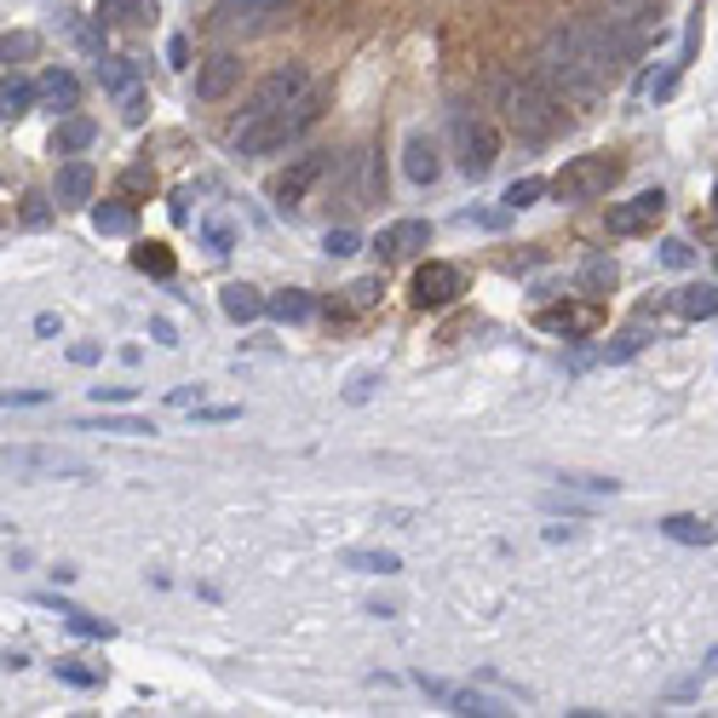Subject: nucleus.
<instances>
[{
  "label": "nucleus",
  "mask_w": 718,
  "mask_h": 718,
  "mask_svg": "<svg viewBox=\"0 0 718 718\" xmlns=\"http://www.w3.org/2000/svg\"><path fill=\"white\" fill-rule=\"evenodd\" d=\"M541 75L552 87H563V98H598L621 69L609 64V53L586 35V23L575 18V23H563V30L541 46Z\"/></svg>",
  "instance_id": "obj_1"
},
{
  "label": "nucleus",
  "mask_w": 718,
  "mask_h": 718,
  "mask_svg": "<svg viewBox=\"0 0 718 718\" xmlns=\"http://www.w3.org/2000/svg\"><path fill=\"white\" fill-rule=\"evenodd\" d=\"M500 115H506L511 133L534 139V144L570 126V115H563V104H557V92L546 81H534V75H523V81H500Z\"/></svg>",
  "instance_id": "obj_2"
},
{
  "label": "nucleus",
  "mask_w": 718,
  "mask_h": 718,
  "mask_svg": "<svg viewBox=\"0 0 718 718\" xmlns=\"http://www.w3.org/2000/svg\"><path fill=\"white\" fill-rule=\"evenodd\" d=\"M322 115V98H311L305 92L299 104H288V110H276V115H259V121H242L236 126V156H247V162H259V156H270V150H288L305 126H311Z\"/></svg>",
  "instance_id": "obj_3"
},
{
  "label": "nucleus",
  "mask_w": 718,
  "mask_h": 718,
  "mask_svg": "<svg viewBox=\"0 0 718 718\" xmlns=\"http://www.w3.org/2000/svg\"><path fill=\"white\" fill-rule=\"evenodd\" d=\"M615 178H621V162L615 156H575L552 178V196L557 201H598V196H609Z\"/></svg>",
  "instance_id": "obj_4"
},
{
  "label": "nucleus",
  "mask_w": 718,
  "mask_h": 718,
  "mask_svg": "<svg viewBox=\"0 0 718 718\" xmlns=\"http://www.w3.org/2000/svg\"><path fill=\"white\" fill-rule=\"evenodd\" d=\"M305 69L299 64H281V69H270L259 87L247 92V104H242V121H259V115H276V110H288V104H299L305 98Z\"/></svg>",
  "instance_id": "obj_5"
},
{
  "label": "nucleus",
  "mask_w": 718,
  "mask_h": 718,
  "mask_svg": "<svg viewBox=\"0 0 718 718\" xmlns=\"http://www.w3.org/2000/svg\"><path fill=\"white\" fill-rule=\"evenodd\" d=\"M333 167V156H322V150H311V156H294L288 167H281V178L270 185V201L281 213H294V208H305V196H311V185Z\"/></svg>",
  "instance_id": "obj_6"
},
{
  "label": "nucleus",
  "mask_w": 718,
  "mask_h": 718,
  "mask_svg": "<svg viewBox=\"0 0 718 718\" xmlns=\"http://www.w3.org/2000/svg\"><path fill=\"white\" fill-rule=\"evenodd\" d=\"M460 294H466V281H460V270L443 265V259H426L415 270V281H408V299H415L420 311H443V305H454Z\"/></svg>",
  "instance_id": "obj_7"
},
{
  "label": "nucleus",
  "mask_w": 718,
  "mask_h": 718,
  "mask_svg": "<svg viewBox=\"0 0 718 718\" xmlns=\"http://www.w3.org/2000/svg\"><path fill=\"white\" fill-rule=\"evenodd\" d=\"M276 18H281V0H219L213 30L219 35H265Z\"/></svg>",
  "instance_id": "obj_8"
},
{
  "label": "nucleus",
  "mask_w": 718,
  "mask_h": 718,
  "mask_svg": "<svg viewBox=\"0 0 718 718\" xmlns=\"http://www.w3.org/2000/svg\"><path fill=\"white\" fill-rule=\"evenodd\" d=\"M495 156H500V139L489 121H460V173L472 178H489L495 173Z\"/></svg>",
  "instance_id": "obj_9"
},
{
  "label": "nucleus",
  "mask_w": 718,
  "mask_h": 718,
  "mask_svg": "<svg viewBox=\"0 0 718 718\" xmlns=\"http://www.w3.org/2000/svg\"><path fill=\"white\" fill-rule=\"evenodd\" d=\"M7 472H53V477H81L87 460L69 454V449H35V443H18L7 449Z\"/></svg>",
  "instance_id": "obj_10"
},
{
  "label": "nucleus",
  "mask_w": 718,
  "mask_h": 718,
  "mask_svg": "<svg viewBox=\"0 0 718 718\" xmlns=\"http://www.w3.org/2000/svg\"><path fill=\"white\" fill-rule=\"evenodd\" d=\"M666 213V196L661 190H644L632 201H615L609 208V236H644V230H655V219Z\"/></svg>",
  "instance_id": "obj_11"
},
{
  "label": "nucleus",
  "mask_w": 718,
  "mask_h": 718,
  "mask_svg": "<svg viewBox=\"0 0 718 718\" xmlns=\"http://www.w3.org/2000/svg\"><path fill=\"white\" fill-rule=\"evenodd\" d=\"M426 242H431V224H426V219H402V224H391V230H379L368 247H374L379 265H391V259H408V253H420Z\"/></svg>",
  "instance_id": "obj_12"
},
{
  "label": "nucleus",
  "mask_w": 718,
  "mask_h": 718,
  "mask_svg": "<svg viewBox=\"0 0 718 718\" xmlns=\"http://www.w3.org/2000/svg\"><path fill=\"white\" fill-rule=\"evenodd\" d=\"M236 81H242V58L236 53H213L208 64L196 69V98H201V104H219Z\"/></svg>",
  "instance_id": "obj_13"
},
{
  "label": "nucleus",
  "mask_w": 718,
  "mask_h": 718,
  "mask_svg": "<svg viewBox=\"0 0 718 718\" xmlns=\"http://www.w3.org/2000/svg\"><path fill=\"white\" fill-rule=\"evenodd\" d=\"M98 190V173L87 162H58V178H53V201L58 208H87Z\"/></svg>",
  "instance_id": "obj_14"
},
{
  "label": "nucleus",
  "mask_w": 718,
  "mask_h": 718,
  "mask_svg": "<svg viewBox=\"0 0 718 718\" xmlns=\"http://www.w3.org/2000/svg\"><path fill=\"white\" fill-rule=\"evenodd\" d=\"M219 305H224L230 322H259V317L270 311V299L253 288V281H224V288H219Z\"/></svg>",
  "instance_id": "obj_15"
},
{
  "label": "nucleus",
  "mask_w": 718,
  "mask_h": 718,
  "mask_svg": "<svg viewBox=\"0 0 718 718\" xmlns=\"http://www.w3.org/2000/svg\"><path fill=\"white\" fill-rule=\"evenodd\" d=\"M402 173L415 178V185H438L443 162H438V144H431L426 133H415V139H408V150H402Z\"/></svg>",
  "instance_id": "obj_16"
},
{
  "label": "nucleus",
  "mask_w": 718,
  "mask_h": 718,
  "mask_svg": "<svg viewBox=\"0 0 718 718\" xmlns=\"http://www.w3.org/2000/svg\"><path fill=\"white\" fill-rule=\"evenodd\" d=\"M661 534H666V541H678V546H713V541H718V529L702 523V518H689V511L661 518Z\"/></svg>",
  "instance_id": "obj_17"
},
{
  "label": "nucleus",
  "mask_w": 718,
  "mask_h": 718,
  "mask_svg": "<svg viewBox=\"0 0 718 718\" xmlns=\"http://www.w3.org/2000/svg\"><path fill=\"white\" fill-rule=\"evenodd\" d=\"M92 139H98V126H92L87 115H69L58 133H53V150H58V156H75V150H87Z\"/></svg>",
  "instance_id": "obj_18"
},
{
  "label": "nucleus",
  "mask_w": 718,
  "mask_h": 718,
  "mask_svg": "<svg viewBox=\"0 0 718 718\" xmlns=\"http://www.w3.org/2000/svg\"><path fill=\"white\" fill-rule=\"evenodd\" d=\"M41 98H46V104L75 110V98H81V81H75L69 69H46V75H41Z\"/></svg>",
  "instance_id": "obj_19"
},
{
  "label": "nucleus",
  "mask_w": 718,
  "mask_h": 718,
  "mask_svg": "<svg viewBox=\"0 0 718 718\" xmlns=\"http://www.w3.org/2000/svg\"><path fill=\"white\" fill-rule=\"evenodd\" d=\"M92 230H98V236H126V230H133V208H126V201H98Z\"/></svg>",
  "instance_id": "obj_20"
},
{
  "label": "nucleus",
  "mask_w": 718,
  "mask_h": 718,
  "mask_svg": "<svg viewBox=\"0 0 718 718\" xmlns=\"http://www.w3.org/2000/svg\"><path fill=\"white\" fill-rule=\"evenodd\" d=\"M673 311H678V317H718V288H707V281H696V288H678Z\"/></svg>",
  "instance_id": "obj_21"
},
{
  "label": "nucleus",
  "mask_w": 718,
  "mask_h": 718,
  "mask_svg": "<svg viewBox=\"0 0 718 718\" xmlns=\"http://www.w3.org/2000/svg\"><path fill=\"white\" fill-rule=\"evenodd\" d=\"M345 570H363V575H397L402 563H397V552H363V546H351V552H345Z\"/></svg>",
  "instance_id": "obj_22"
},
{
  "label": "nucleus",
  "mask_w": 718,
  "mask_h": 718,
  "mask_svg": "<svg viewBox=\"0 0 718 718\" xmlns=\"http://www.w3.org/2000/svg\"><path fill=\"white\" fill-rule=\"evenodd\" d=\"M552 185H546V178H511V185H506V213H518V208H534V201H541Z\"/></svg>",
  "instance_id": "obj_23"
},
{
  "label": "nucleus",
  "mask_w": 718,
  "mask_h": 718,
  "mask_svg": "<svg viewBox=\"0 0 718 718\" xmlns=\"http://www.w3.org/2000/svg\"><path fill=\"white\" fill-rule=\"evenodd\" d=\"M270 317H276V322H305V317H311V294L281 288V294L270 299Z\"/></svg>",
  "instance_id": "obj_24"
},
{
  "label": "nucleus",
  "mask_w": 718,
  "mask_h": 718,
  "mask_svg": "<svg viewBox=\"0 0 718 718\" xmlns=\"http://www.w3.org/2000/svg\"><path fill=\"white\" fill-rule=\"evenodd\" d=\"M449 707H454V713H466V718H495V713H506L500 702L477 696V689H449Z\"/></svg>",
  "instance_id": "obj_25"
},
{
  "label": "nucleus",
  "mask_w": 718,
  "mask_h": 718,
  "mask_svg": "<svg viewBox=\"0 0 718 718\" xmlns=\"http://www.w3.org/2000/svg\"><path fill=\"white\" fill-rule=\"evenodd\" d=\"M30 104H35V87H30V81H12V75H7V92H0V115L18 121V115H30Z\"/></svg>",
  "instance_id": "obj_26"
},
{
  "label": "nucleus",
  "mask_w": 718,
  "mask_h": 718,
  "mask_svg": "<svg viewBox=\"0 0 718 718\" xmlns=\"http://www.w3.org/2000/svg\"><path fill=\"white\" fill-rule=\"evenodd\" d=\"M98 81H104V92H133V69H126V58H98Z\"/></svg>",
  "instance_id": "obj_27"
},
{
  "label": "nucleus",
  "mask_w": 718,
  "mask_h": 718,
  "mask_svg": "<svg viewBox=\"0 0 718 718\" xmlns=\"http://www.w3.org/2000/svg\"><path fill=\"white\" fill-rule=\"evenodd\" d=\"M133 265H139V270H150V276H173V253H167L162 242H150V247H139V253H133Z\"/></svg>",
  "instance_id": "obj_28"
},
{
  "label": "nucleus",
  "mask_w": 718,
  "mask_h": 718,
  "mask_svg": "<svg viewBox=\"0 0 718 718\" xmlns=\"http://www.w3.org/2000/svg\"><path fill=\"white\" fill-rule=\"evenodd\" d=\"M713 673H718V644L707 650V661L696 666V673H689V678H678V684H673V696H678V702H684V696H696V689H702V684H707Z\"/></svg>",
  "instance_id": "obj_29"
},
{
  "label": "nucleus",
  "mask_w": 718,
  "mask_h": 718,
  "mask_svg": "<svg viewBox=\"0 0 718 718\" xmlns=\"http://www.w3.org/2000/svg\"><path fill=\"white\" fill-rule=\"evenodd\" d=\"M356 247H363V236H356V230H328V236H322V253H328V259H351Z\"/></svg>",
  "instance_id": "obj_30"
},
{
  "label": "nucleus",
  "mask_w": 718,
  "mask_h": 718,
  "mask_svg": "<svg viewBox=\"0 0 718 718\" xmlns=\"http://www.w3.org/2000/svg\"><path fill=\"white\" fill-rule=\"evenodd\" d=\"M64 627H69L75 638H110V621H92L87 609H69V615H64Z\"/></svg>",
  "instance_id": "obj_31"
},
{
  "label": "nucleus",
  "mask_w": 718,
  "mask_h": 718,
  "mask_svg": "<svg viewBox=\"0 0 718 718\" xmlns=\"http://www.w3.org/2000/svg\"><path fill=\"white\" fill-rule=\"evenodd\" d=\"M581 288L586 294H598V288H615V259H593L581 270Z\"/></svg>",
  "instance_id": "obj_32"
},
{
  "label": "nucleus",
  "mask_w": 718,
  "mask_h": 718,
  "mask_svg": "<svg viewBox=\"0 0 718 718\" xmlns=\"http://www.w3.org/2000/svg\"><path fill=\"white\" fill-rule=\"evenodd\" d=\"M661 265L689 270V265H696V247H689V242H678V236H666V242H661Z\"/></svg>",
  "instance_id": "obj_33"
},
{
  "label": "nucleus",
  "mask_w": 718,
  "mask_h": 718,
  "mask_svg": "<svg viewBox=\"0 0 718 718\" xmlns=\"http://www.w3.org/2000/svg\"><path fill=\"white\" fill-rule=\"evenodd\" d=\"M345 294H351V299H345V305H351V311H368V305L379 299V276H363V281H351V288H345Z\"/></svg>",
  "instance_id": "obj_34"
},
{
  "label": "nucleus",
  "mask_w": 718,
  "mask_h": 718,
  "mask_svg": "<svg viewBox=\"0 0 718 718\" xmlns=\"http://www.w3.org/2000/svg\"><path fill=\"white\" fill-rule=\"evenodd\" d=\"M87 431H115V438H150V420H98V426H87Z\"/></svg>",
  "instance_id": "obj_35"
},
{
  "label": "nucleus",
  "mask_w": 718,
  "mask_h": 718,
  "mask_svg": "<svg viewBox=\"0 0 718 718\" xmlns=\"http://www.w3.org/2000/svg\"><path fill=\"white\" fill-rule=\"evenodd\" d=\"M638 351H644V333H638V328H627V333H621V340H615L604 356H609V363H627V356H638Z\"/></svg>",
  "instance_id": "obj_36"
},
{
  "label": "nucleus",
  "mask_w": 718,
  "mask_h": 718,
  "mask_svg": "<svg viewBox=\"0 0 718 718\" xmlns=\"http://www.w3.org/2000/svg\"><path fill=\"white\" fill-rule=\"evenodd\" d=\"M201 230H208V247H213V253H230V247H236V230H230L224 219H208Z\"/></svg>",
  "instance_id": "obj_37"
},
{
  "label": "nucleus",
  "mask_w": 718,
  "mask_h": 718,
  "mask_svg": "<svg viewBox=\"0 0 718 718\" xmlns=\"http://www.w3.org/2000/svg\"><path fill=\"white\" fill-rule=\"evenodd\" d=\"M121 185H126V196H144V190H156V173H150V167H126Z\"/></svg>",
  "instance_id": "obj_38"
},
{
  "label": "nucleus",
  "mask_w": 718,
  "mask_h": 718,
  "mask_svg": "<svg viewBox=\"0 0 718 718\" xmlns=\"http://www.w3.org/2000/svg\"><path fill=\"white\" fill-rule=\"evenodd\" d=\"M678 69H684V64H661L655 81H650V98H666V92H673V87H678Z\"/></svg>",
  "instance_id": "obj_39"
},
{
  "label": "nucleus",
  "mask_w": 718,
  "mask_h": 718,
  "mask_svg": "<svg viewBox=\"0 0 718 718\" xmlns=\"http://www.w3.org/2000/svg\"><path fill=\"white\" fill-rule=\"evenodd\" d=\"M133 7H139V0H104V7H98V23H126Z\"/></svg>",
  "instance_id": "obj_40"
},
{
  "label": "nucleus",
  "mask_w": 718,
  "mask_h": 718,
  "mask_svg": "<svg viewBox=\"0 0 718 718\" xmlns=\"http://www.w3.org/2000/svg\"><path fill=\"white\" fill-rule=\"evenodd\" d=\"M609 7L621 12V18H638V23H644V18H650V12L661 7V0H609Z\"/></svg>",
  "instance_id": "obj_41"
},
{
  "label": "nucleus",
  "mask_w": 718,
  "mask_h": 718,
  "mask_svg": "<svg viewBox=\"0 0 718 718\" xmlns=\"http://www.w3.org/2000/svg\"><path fill=\"white\" fill-rule=\"evenodd\" d=\"M133 386H92V402H133Z\"/></svg>",
  "instance_id": "obj_42"
},
{
  "label": "nucleus",
  "mask_w": 718,
  "mask_h": 718,
  "mask_svg": "<svg viewBox=\"0 0 718 718\" xmlns=\"http://www.w3.org/2000/svg\"><path fill=\"white\" fill-rule=\"evenodd\" d=\"M58 678L75 684V689H92V684H98V673H87V666H58Z\"/></svg>",
  "instance_id": "obj_43"
},
{
  "label": "nucleus",
  "mask_w": 718,
  "mask_h": 718,
  "mask_svg": "<svg viewBox=\"0 0 718 718\" xmlns=\"http://www.w3.org/2000/svg\"><path fill=\"white\" fill-rule=\"evenodd\" d=\"M374 386H379L374 374H356V379H351V391H345V402H368V391H374Z\"/></svg>",
  "instance_id": "obj_44"
},
{
  "label": "nucleus",
  "mask_w": 718,
  "mask_h": 718,
  "mask_svg": "<svg viewBox=\"0 0 718 718\" xmlns=\"http://www.w3.org/2000/svg\"><path fill=\"white\" fill-rule=\"evenodd\" d=\"M30 53H35L30 35H7V64H12V58H30Z\"/></svg>",
  "instance_id": "obj_45"
},
{
  "label": "nucleus",
  "mask_w": 718,
  "mask_h": 718,
  "mask_svg": "<svg viewBox=\"0 0 718 718\" xmlns=\"http://www.w3.org/2000/svg\"><path fill=\"white\" fill-rule=\"evenodd\" d=\"M46 402V391H7V408H35Z\"/></svg>",
  "instance_id": "obj_46"
},
{
  "label": "nucleus",
  "mask_w": 718,
  "mask_h": 718,
  "mask_svg": "<svg viewBox=\"0 0 718 718\" xmlns=\"http://www.w3.org/2000/svg\"><path fill=\"white\" fill-rule=\"evenodd\" d=\"M167 58L185 69V64H190V41H178V35H173V41H167Z\"/></svg>",
  "instance_id": "obj_47"
},
{
  "label": "nucleus",
  "mask_w": 718,
  "mask_h": 718,
  "mask_svg": "<svg viewBox=\"0 0 718 718\" xmlns=\"http://www.w3.org/2000/svg\"><path fill=\"white\" fill-rule=\"evenodd\" d=\"M236 415H242V408H196V420H213V426L219 420H236Z\"/></svg>",
  "instance_id": "obj_48"
},
{
  "label": "nucleus",
  "mask_w": 718,
  "mask_h": 718,
  "mask_svg": "<svg viewBox=\"0 0 718 718\" xmlns=\"http://www.w3.org/2000/svg\"><path fill=\"white\" fill-rule=\"evenodd\" d=\"M121 115L139 126V121H144V98H139V92H126V110H121Z\"/></svg>",
  "instance_id": "obj_49"
},
{
  "label": "nucleus",
  "mask_w": 718,
  "mask_h": 718,
  "mask_svg": "<svg viewBox=\"0 0 718 718\" xmlns=\"http://www.w3.org/2000/svg\"><path fill=\"white\" fill-rule=\"evenodd\" d=\"M69 363H81V368L98 363V345H69Z\"/></svg>",
  "instance_id": "obj_50"
},
{
  "label": "nucleus",
  "mask_w": 718,
  "mask_h": 718,
  "mask_svg": "<svg viewBox=\"0 0 718 718\" xmlns=\"http://www.w3.org/2000/svg\"><path fill=\"white\" fill-rule=\"evenodd\" d=\"M150 333H156V345H178V333H173V322H150Z\"/></svg>",
  "instance_id": "obj_51"
},
{
  "label": "nucleus",
  "mask_w": 718,
  "mask_h": 718,
  "mask_svg": "<svg viewBox=\"0 0 718 718\" xmlns=\"http://www.w3.org/2000/svg\"><path fill=\"white\" fill-rule=\"evenodd\" d=\"M23 219H30V224H46V201H41V196H30V208H23Z\"/></svg>",
  "instance_id": "obj_52"
}]
</instances>
